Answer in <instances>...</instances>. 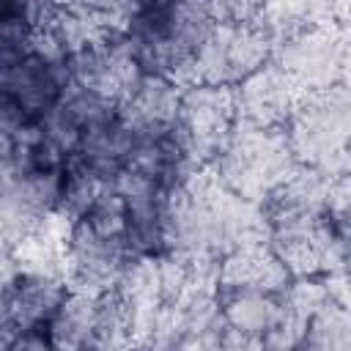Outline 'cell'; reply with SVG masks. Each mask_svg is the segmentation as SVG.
I'll list each match as a JSON object with an SVG mask.
<instances>
[{
    "mask_svg": "<svg viewBox=\"0 0 351 351\" xmlns=\"http://www.w3.org/2000/svg\"><path fill=\"white\" fill-rule=\"evenodd\" d=\"M214 25L208 0H140L123 36L145 74L178 82Z\"/></svg>",
    "mask_w": 351,
    "mask_h": 351,
    "instance_id": "1",
    "label": "cell"
},
{
    "mask_svg": "<svg viewBox=\"0 0 351 351\" xmlns=\"http://www.w3.org/2000/svg\"><path fill=\"white\" fill-rule=\"evenodd\" d=\"M296 159L285 126H258L239 121L225 151L214 162L217 178L252 203H266L296 170Z\"/></svg>",
    "mask_w": 351,
    "mask_h": 351,
    "instance_id": "2",
    "label": "cell"
},
{
    "mask_svg": "<svg viewBox=\"0 0 351 351\" xmlns=\"http://www.w3.org/2000/svg\"><path fill=\"white\" fill-rule=\"evenodd\" d=\"M296 159L332 178L346 176L351 148V90L332 85L307 93L285 123Z\"/></svg>",
    "mask_w": 351,
    "mask_h": 351,
    "instance_id": "3",
    "label": "cell"
},
{
    "mask_svg": "<svg viewBox=\"0 0 351 351\" xmlns=\"http://www.w3.org/2000/svg\"><path fill=\"white\" fill-rule=\"evenodd\" d=\"M271 55H274V38L269 25L217 22L176 85L178 88H192V85L236 88L261 66H266Z\"/></svg>",
    "mask_w": 351,
    "mask_h": 351,
    "instance_id": "4",
    "label": "cell"
},
{
    "mask_svg": "<svg viewBox=\"0 0 351 351\" xmlns=\"http://www.w3.org/2000/svg\"><path fill=\"white\" fill-rule=\"evenodd\" d=\"M269 244L293 277H324L346 269L351 230L326 211L269 219Z\"/></svg>",
    "mask_w": 351,
    "mask_h": 351,
    "instance_id": "5",
    "label": "cell"
},
{
    "mask_svg": "<svg viewBox=\"0 0 351 351\" xmlns=\"http://www.w3.org/2000/svg\"><path fill=\"white\" fill-rule=\"evenodd\" d=\"M69 80L71 74L66 60L47 58L36 49L25 52L22 58L5 60L0 77L3 129L44 123L63 99Z\"/></svg>",
    "mask_w": 351,
    "mask_h": 351,
    "instance_id": "6",
    "label": "cell"
},
{
    "mask_svg": "<svg viewBox=\"0 0 351 351\" xmlns=\"http://www.w3.org/2000/svg\"><path fill=\"white\" fill-rule=\"evenodd\" d=\"M239 123L236 90L230 85H192L181 93L176 134L192 165H214Z\"/></svg>",
    "mask_w": 351,
    "mask_h": 351,
    "instance_id": "7",
    "label": "cell"
},
{
    "mask_svg": "<svg viewBox=\"0 0 351 351\" xmlns=\"http://www.w3.org/2000/svg\"><path fill=\"white\" fill-rule=\"evenodd\" d=\"M69 293V277L49 269H16L14 274H5L0 304V346L8 348L14 337L25 332L49 335V324Z\"/></svg>",
    "mask_w": 351,
    "mask_h": 351,
    "instance_id": "8",
    "label": "cell"
},
{
    "mask_svg": "<svg viewBox=\"0 0 351 351\" xmlns=\"http://www.w3.org/2000/svg\"><path fill=\"white\" fill-rule=\"evenodd\" d=\"M134 252L126 236L110 233L93 225L88 217H77L69 225L66 250H63V269L71 288L104 293L112 291L126 269L132 266Z\"/></svg>",
    "mask_w": 351,
    "mask_h": 351,
    "instance_id": "9",
    "label": "cell"
},
{
    "mask_svg": "<svg viewBox=\"0 0 351 351\" xmlns=\"http://www.w3.org/2000/svg\"><path fill=\"white\" fill-rule=\"evenodd\" d=\"M274 60L304 93H318L340 82L346 44L329 25H299L274 44Z\"/></svg>",
    "mask_w": 351,
    "mask_h": 351,
    "instance_id": "10",
    "label": "cell"
},
{
    "mask_svg": "<svg viewBox=\"0 0 351 351\" xmlns=\"http://www.w3.org/2000/svg\"><path fill=\"white\" fill-rule=\"evenodd\" d=\"M69 74L71 82L115 101H121L137 88L143 80V66L137 63L129 41L123 33H112L99 38L96 44L80 49L77 55L69 58Z\"/></svg>",
    "mask_w": 351,
    "mask_h": 351,
    "instance_id": "11",
    "label": "cell"
},
{
    "mask_svg": "<svg viewBox=\"0 0 351 351\" xmlns=\"http://www.w3.org/2000/svg\"><path fill=\"white\" fill-rule=\"evenodd\" d=\"M233 90L239 121L258 126H285L299 101L307 96L274 58L255 74H250L244 82H239Z\"/></svg>",
    "mask_w": 351,
    "mask_h": 351,
    "instance_id": "12",
    "label": "cell"
},
{
    "mask_svg": "<svg viewBox=\"0 0 351 351\" xmlns=\"http://www.w3.org/2000/svg\"><path fill=\"white\" fill-rule=\"evenodd\" d=\"M217 302L225 321L222 346H266L282 321V293L217 288Z\"/></svg>",
    "mask_w": 351,
    "mask_h": 351,
    "instance_id": "13",
    "label": "cell"
},
{
    "mask_svg": "<svg viewBox=\"0 0 351 351\" xmlns=\"http://www.w3.org/2000/svg\"><path fill=\"white\" fill-rule=\"evenodd\" d=\"M293 274L282 263V258L274 252L269 239L247 241L236 250H230L219 261L217 288L222 291H266V293H282L291 285Z\"/></svg>",
    "mask_w": 351,
    "mask_h": 351,
    "instance_id": "14",
    "label": "cell"
},
{
    "mask_svg": "<svg viewBox=\"0 0 351 351\" xmlns=\"http://www.w3.org/2000/svg\"><path fill=\"white\" fill-rule=\"evenodd\" d=\"M181 93L170 77L143 74L137 88L121 101L118 115L129 132H162L173 129L181 107Z\"/></svg>",
    "mask_w": 351,
    "mask_h": 351,
    "instance_id": "15",
    "label": "cell"
},
{
    "mask_svg": "<svg viewBox=\"0 0 351 351\" xmlns=\"http://www.w3.org/2000/svg\"><path fill=\"white\" fill-rule=\"evenodd\" d=\"M99 313V293L71 288L58 315L49 324V337L55 348H90Z\"/></svg>",
    "mask_w": 351,
    "mask_h": 351,
    "instance_id": "16",
    "label": "cell"
},
{
    "mask_svg": "<svg viewBox=\"0 0 351 351\" xmlns=\"http://www.w3.org/2000/svg\"><path fill=\"white\" fill-rule=\"evenodd\" d=\"M302 346L307 348H351V307L337 296H326V302L315 310Z\"/></svg>",
    "mask_w": 351,
    "mask_h": 351,
    "instance_id": "17",
    "label": "cell"
},
{
    "mask_svg": "<svg viewBox=\"0 0 351 351\" xmlns=\"http://www.w3.org/2000/svg\"><path fill=\"white\" fill-rule=\"evenodd\" d=\"M346 269H348V277H351V244H348V252H346Z\"/></svg>",
    "mask_w": 351,
    "mask_h": 351,
    "instance_id": "18",
    "label": "cell"
}]
</instances>
